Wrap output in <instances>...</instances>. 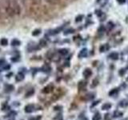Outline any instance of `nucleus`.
Wrapping results in <instances>:
<instances>
[{
    "label": "nucleus",
    "instance_id": "1",
    "mask_svg": "<svg viewBox=\"0 0 128 120\" xmlns=\"http://www.w3.org/2000/svg\"><path fill=\"white\" fill-rule=\"evenodd\" d=\"M34 106L33 104H29V105L25 106V112L26 113H31V112L34 111Z\"/></svg>",
    "mask_w": 128,
    "mask_h": 120
},
{
    "label": "nucleus",
    "instance_id": "2",
    "mask_svg": "<svg viewBox=\"0 0 128 120\" xmlns=\"http://www.w3.org/2000/svg\"><path fill=\"white\" fill-rule=\"evenodd\" d=\"M14 86L9 85V84H6V85H5V86H4V90H5V92H6V93H10L12 90H14Z\"/></svg>",
    "mask_w": 128,
    "mask_h": 120
},
{
    "label": "nucleus",
    "instance_id": "3",
    "mask_svg": "<svg viewBox=\"0 0 128 120\" xmlns=\"http://www.w3.org/2000/svg\"><path fill=\"white\" fill-rule=\"evenodd\" d=\"M15 79H16V81H17V82L22 81V80L24 79V74L22 73H18L17 75H16Z\"/></svg>",
    "mask_w": 128,
    "mask_h": 120
},
{
    "label": "nucleus",
    "instance_id": "4",
    "mask_svg": "<svg viewBox=\"0 0 128 120\" xmlns=\"http://www.w3.org/2000/svg\"><path fill=\"white\" fill-rule=\"evenodd\" d=\"M52 89H53V86L49 85V86H47L46 87H45L43 89L42 92H44V93H50V92L52 90Z\"/></svg>",
    "mask_w": 128,
    "mask_h": 120
},
{
    "label": "nucleus",
    "instance_id": "5",
    "mask_svg": "<svg viewBox=\"0 0 128 120\" xmlns=\"http://www.w3.org/2000/svg\"><path fill=\"white\" fill-rule=\"evenodd\" d=\"M101 118H102L101 114H100L99 113H97V114H95L93 116V118H92V120H101Z\"/></svg>",
    "mask_w": 128,
    "mask_h": 120
},
{
    "label": "nucleus",
    "instance_id": "6",
    "mask_svg": "<svg viewBox=\"0 0 128 120\" xmlns=\"http://www.w3.org/2000/svg\"><path fill=\"white\" fill-rule=\"evenodd\" d=\"M110 107H111V104L110 103H105L104 105L102 106V110H109L110 109Z\"/></svg>",
    "mask_w": 128,
    "mask_h": 120
},
{
    "label": "nucleus",
    "instance_id": "7",
    "mask_svg": "<svg viewBox=\"0 0 128 120\" xmlns=\"http://www.w3.org/2000/svg\"><path fill=\"white\" fill-rule=\"evenodd\" d=\"M119 106L122 107H125V106H128V102H127V101H126V100H122V101L120 102Z\"/></svg>",
    "mask_w": 128,
    "mask_h": 120
},
{
    "label": "nucleus",
    "instance_id": "8",
    "mask_svg": "<svg viewBox=\"0 0 128 120\" xmlns=\"http://www.w3.org/2000/svg\"><path fill=\"white\" fill-rule=\"evenodd\" d=\"M91 74V70L90 69H86L84 71V75L86 76V77H89V76Z\"/></svg>",
    "mask_w": 128,
    "mask_h": 120
},
{
    "label": "nucleus",
    "instance_id": "9",
    "mask_svg": "<svg viewBox=\"0 0 128 120\" xmlns=\"http://www.w3.org/2000/svg\"><path fill=\"white\" fill-rule=\"evenodd\" d=\"M9 109H10V106H8L6 103H4L2 105V110H8Z\"/></svg>",
    "mask_w": 128,
    "mask_h": 120
},
{
    "label": "nucleus",
    "instance_id": "10",
    "mask_svg": "<svg viewBox=\"0 0 128 120\" xmlns=\"http://www.w3.org/2000/svg\"><path fill=\"white\" fill-rule=\"evenodd\" d=\"M86 86V82H80L78 83V88L79 89H82V88Z\"/></svg>",
    "mask_w": 128,
    "mask_h": 120
},
{
    "label": "nucleus",
    "instance_id": "11",
    "mask_svg": "<svg viewBox=\"0 0 128 120\" xmlns=\"http://www.w3.org/2000/svg\"><path fill=\"white\" fill-rule=\"evenodd\" d=\"M0 42H1V44L2 46H6L7 45V40L6 38H2L1 41H0Z\"/></svg>",
    "mask_w": 128,
    "mask_h": 120
},
{
    "label": "nucleus",
    "instance_id": "12",
    "mask_svg": "<svg viewBox=\"0 0 128 120\" xmlns=\"http://www.w3.org/2000/svg\"><path fill=\"white\" fill-rule=\"evenodd\" d=\"M42 116H37V117H33V118H30L29 120H41Z\"/></svg>",
    "mask_w": 128,
    "mask_h": 120
},
{
    "label": "nucleus",
    "instance_id": "13",
    "mask_svg": "<svg viewBox=\"0 0 128 120\" xmlns=\"http://www.w3.org/2000/svg\"><path fill=\"white\" fill-rule=\"evenodd\" d=\"M11 44H12V45H14V46H18L20 44V42L17 41V40H14V41H12Z\"/></svg>",
    "mask_w": 128,
    "mask_h": 120
},
{
    "label": "nucleus",
    "instance_id": "14",
    "mask_svg": "<svg viewBox=\"0 0 128 120\" xmlns=\"http://www.w3.org/2000/svg\"><path fill=\"white\" fill-rule=\"evenodd\" d=\"M34 90L33 89H32L30 92H28V93L26 94V97H30V96L31 94H34Z\"/></svg>",
    "mask_w": 128,
    "mask_h": 120
},
{
    "label": "nucleus",
    "instance_id": "15",
    "mask_svg": "<svg viewBox=\"0 0 128 120\" xmlns=\"http://www.w3.org/2000/svg\"><path fill=\"white\" fill-rule=\"evenodd\" d=\"M122 115V112H115L114 113V117H120V116Z\"/></svg>",
    "mask_w": 128,
    "mask_h": 120
},
{
    "label": "nucleus",
    "instance_id": "16",
    "mask_svg": "<svg viewBox=\"0 0 128 120\" xmlns=\"http://www.w3.org/2000/svg\"><path fill=\"white\" fill-rule=\"evenodd\" d=\"M16 114H17V113H16L15 111H11L10 113L9 114H8L7 116H14V115H15Z\"/></svg>",
    "mask_w": 128,
    "mask_h": 120
},
{
    "label": "nucleus",
    "instance_id": "17",
    "mask_svg": "<svg viewBox=\"0 0 128 120\" xmlns=\"http://www.w3.org/2000/svg\"><path fill=\"white\" fill-rule=\"evenodd\" d=\"M123 120H128V118H124Z\"/></svg>",
    "mask_w": 128,
    "mask_h": 120
},
{
    "label": "nucleus",
    "instance_id": "18",
    "mask_svg": "<svg viewBox=\"0 0 128 120\" xmlns=\"http://www.w3.org/2000/svg\"><path fill=\"white\" fill-rule=\"evenodd\" d=\"M47 1H52V0H47Z\"/></svg>",
    "mask_w": 128,
    "mask_h": 120
},
{
    "label": "nucleus",
    "instance_id": "19",
    "mask_svg": "<svg viewBox=\"0 0 128 120\" xmlns=\"http://www.w3.org/2000/svg\"><path fill=\"white\" fill-rule=\"evenodd\" d=\"M10 120H11V119H10Z\"/></svg>",
    "mask_w": 128,
    "mask_h": 120
}]
</instances>
